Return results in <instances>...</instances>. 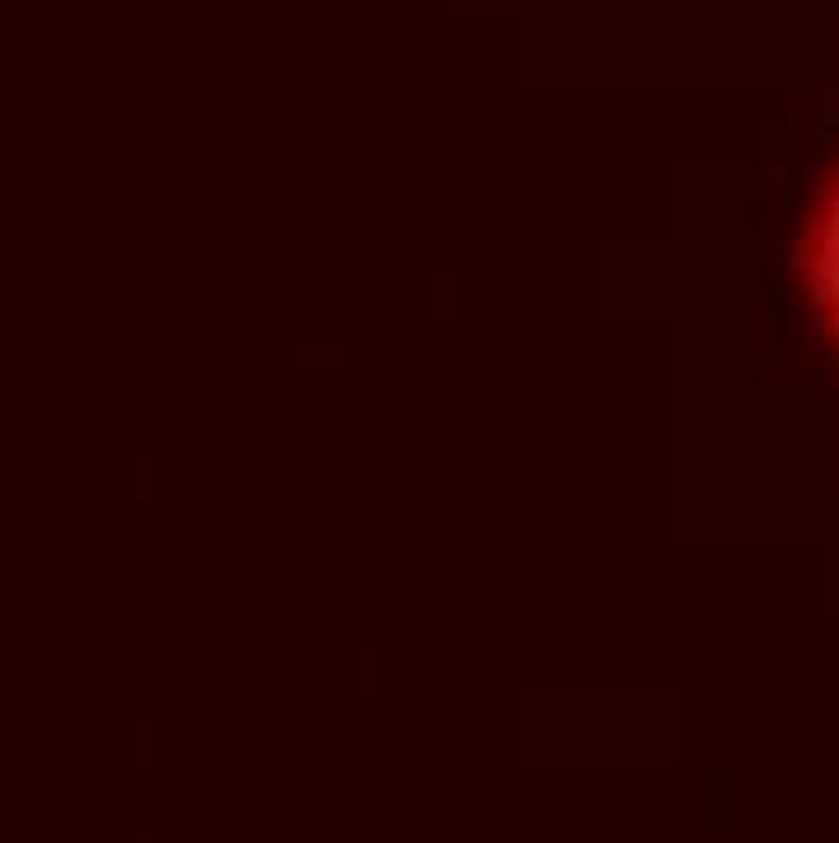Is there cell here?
Instances as JSON below:
<instances>
[{
	"mask_svg": "<svg viewBox=\"0 0 839 843\" xmlns=\"http://www.w3.org/2000/svg\"><path fill=\"white\" fill-rule=\"evenodd\" d=\"M816 286H821V300L830 305V314H835V328H839V193H835V202H830V221H826V234H821Z\"/></svg>",
	"mask_w": 839,
	"mask_h": 843,
	"instance_id": "6da1fadb",
	"label": "cell"
}]
</instances>
